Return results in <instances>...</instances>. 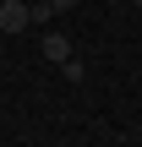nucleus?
<instances>
[{
  "label": "nucleus",
  "mask_w": 142,
  "mask_h": 147,
  "mask_svg": "<svg viewBox=\"0 0 142 147\" xmlns=\"http://www.w3.org/2000/svg\"><path fill=\"white\" fill-rule=\"evenodd\" d=\"M44 60H55V65L71 60V38L66 33H44Z\"/></svg>",
  "instance_id": "2"
},
{
  "label": "nucleus",
  "mask_w": 142,
  "mask_h": 147,
  "mask_svg": "<svg viewBox=\"0 0 142 147\" xmlns=\"http://www.w3.org/2000/svg\"><path fill=\"white\" fill-rule=\"evenodd\" d=\"M60 76H66V82H82V60H77V55H71V60H60Z\"/></svg>",
  "instance_id": "3"
},
{
  "label": "nucleus",
  "mask_w": 142,
  "mask_h": 147,
  "mask_svg": "<svg viewBox=\"0 0 142 147\" xmlns=\"http://www.w3.org/2000/svg\"><path fill=\"white\" fill-rule=\"evenodd\" d=\"M33 22V0H0V27L5 33H22Z\"/></svg>",
  "instance_id": "1"
},
{
  "label": "nucleus",
  "mask_w": 142,
  "mask_h": 147,
  "mask_svg": "<svg viewBox=\"0 0 142 147\" xmlns=\"http://www.w3.org/2000/svg\"><path fill=\"white\" fill-rule=\"evenodd\" d=\"M137 5H142V0H137Z\"/></svg>",
  "instance_id": "5"
},
{
  "label": "nucleus",
  "mask_w": 142,
  "mask_h": 147,
  "mask_svg": "<svg viewBox=\"0 0 142 147\" xmlns=\"http://www.w3.org/2000/svg\"><path fill=\"white\" fill-rule=\"evenodd\" d=\"M49 5H55V11H71V5H77V0H49Z\"/></svg>",
  "instance_id": "4"
}]
</instances>
